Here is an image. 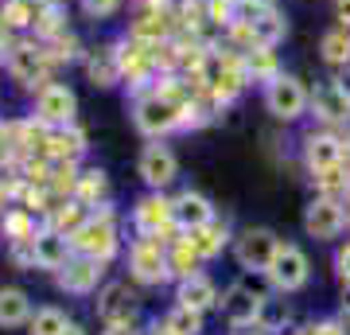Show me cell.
Instances as JSON below:
<instances>
[{"mask_svg":"<svg viewBox=\"0 0 350 335\" xmlns=\"http://www.w3.org/2000/svg\"><path fill=\"white\" fill-rule=\"evenodd\" d=\"M117 8H121V0H82V12L90 20H109V16H117Z\"/></svg>","mask_w":350,"mask_h":335,"instance_id":"obj_32","label":"cell"},{"mask_svg":"<svg viewBox=\"0 0 350 335\" xmlns=\"http://www.w3.org/2000/svg\"><path fill=\"white\" fill-rule=\"evenodd\" d=\"M265 110L276 121H300L312 110V90L296 75H276L273 82H265Z\"/></svg>","mask_w":350,"mask_h":335,"instance_id":"obj_1","label":"cell"},{"mask_svg":"<svg viewBox=\"0 0 350 335\" xmlns=\"http://www.w3.org/2000/svg\"><path fill=\"white\" fill-rule=\"evenodd\" d=\"M113 47H117V62H121V78L125 82L144 86L156 75V47L152 43H140V39L125 36V39H117Z\"/></svg>","mask_w":350,"mask_h":335,"instance_id":"obj_5","label":"cell"},{"mask_svg":"<svg viewBox=\"0 0 350 335\" xmlns=\"http://www.w3.org/2000/svg\"><path fill=\"white\" fill-rule=\"evenodd\" d=\"M129 261H133V273H137L140 281H148V285L152 281H163L167 269H172V265H167V249H163V242L160 238H152V234H144L137 246H133Z\"/></svg>","mask_w":350,"mask_h":335,"instance_id":"obj_12","label":"cell"},{"mask_svg":"<svg viewBox=\"0 0 350 335\" xmlns=\"http://www.w3.org/2000/svg\"><path fill=\"white\" fill-rule=\"evenodd\" d=\"M241 20L250 27L253 47H276L288 36V20L280 8H253V4H245L241 8Z\"/></svg>","mask_w":350,"mask_h":335,"instance_id":"obj_10","label":"cell"},{"mask_svg":"<svg viewBox=\"0 0 350 335\" xmlns=\"http://www.w3.org/2000/svg\"><path fill=\"white\" fill-rule=\"evenodd\" d=\"M163 323H167L175 335H199L202 332V312L199 308H187V304H175Z\"/></svg>","mask_w":350,"mask_h":335,"instance_id":"obj_29","label":"cell"},{"mask_svg":"<svg viewBox=\"0 0 350 335\" xmlns=\"http://www.w3.org/2000/svg\"><path fill=\"white\" fill-rule=\"evenodd\" d=\"M172 219L179 230H202L206 223H214V207L211 199L199 195V191H179V195L172 199Z\"/></svg>","mask_w":350,"mask_h":335,"instance_id":"obj_13","label":"cell"},{"mask_svg":"<svg viewBox=\"0 0 350 335\" xmlns=\"http://www.w3.org/2000/svg\"><path fill=\"white\" fill-rule=\"evenodd\" d=\"M66 316L59 308H39L36 316H31V335H63L66 327Z\"/></svg>","mask_w":350,"mask_h":335,"instance_id":"obj_31","label":"cell"},{"mask_svg":"<svg viewBox=\"0 0 350 335\" xmlns=\"http://www.w3.org/2000/svg\"><path fill=\"white\" fill-rule=\"evenodd\" d=\"M31 258L43 269H63L66 265V238L59 230H43V234L31 238Z\"/></svg>","mask_w":350,"mask_h":335,"instance_id":"obj_20","label":"cell"},{"mask_svg":"<svg viewBox=\"0 0 350 335\" xmlns=\"http://www.w3.org/2000/svg\"><path fill=\"white\" fill-rule=\"evenodd\" d=\"M319 59L327 66H350V27H331L319 39Z\"/></svg>","mask_w":350,"mask_h":335,"instance_id":"obj_23","label":"cell"},{"mask_svg":"<svg viewBox=\"0 0 350 335\" xmlns=\"http://www.w3.org/2000/svg\"><path fill=\"white\" fill-rule=\"evenodd\" d=\"M347 160H350V137H347Z\"/></svg>","mask_w":350,"mask_h":335,"instance_id":"obj_43","label":"cell"},{"mask_svg":"<svg viewBox=\"0 0 350 335\" xmlns=\"http://www.w3.org/2000/svg\"><path fill=\"white\" fill-rule=\"evenodd\" d=\"M63 335H86V332H82L78 323H66V327H63Z\"/></svg>","mask_w":350,"mask_h":335,"instance_id":"obj_39","label":"cell"},{"mask_svg":"<svg viewBox=\"0 0 350 335\" xmlns=\"http://www.w3.org/2000/svg\"><path fill=\"white\" fill-rule=\"evenodd\" d=\"M191 242H195V249H199V258H214V253L226 246V226L206 223L202 230H191Z\"/></svg>","mask_w":350,"mask_h":335,"instance_id":"obj_30","label":"cell"},{"mask_svg":"<svg viewBox=\"0 0 350 335\" xmlns=\"http://www.w3.org/2000/svg\"><path fill=\"white\" fill-rule=\"evenodd\" d=\"M312 113L323 125H347L350 121V86L347 82H323V86L312 90Z\"/></svg>","mask_w":350,"mask_h":335,"instance_id":"obj_8","label":"cell"},{"mask_svg":"<svg viewBox=\"0 0 350 335\" xmlns=\"http://www.w3.org/2000/svg\"><path fill=\"white\" fill-rule=\"evenodd\" d=\"M82 66H86V78L94 82V86H101V90H109V86L121 82V62H117V47H113V43L86 51Z\"/></svg>","mask_w":350,"mask_h":335,"instance_id":"obj_15","label":"cell"},{"mask_svg":"<svg viewBox=\"0 0 350 335\" xmlns=\"http://www.w3.org/2000/svg\"><path fill=\"white\" fill-rule=\"evenodd\" d=\"M98 258H86V253H78L75 261H66L63 265V277H59V285L70 288V293H90V288L98 285Z\"/></svg>","mask_w":350,"mask_h":335,"instance_id":"obj_19","label":"cell"},{"mask_svg":"<svg viewBox=\"0 0 350 335\" xmlns=\"http://www.w3.org/2000/svg\"><path fill=\"white\" fill-rule=\"evenodd\" d=\"M133 219H137V230L140 234H152V238H160L163 226H175L172 219V203L160 195V191H152V195H144L137 203V211H133Z\"/></svg>","mask_w":350,"mask_h":335,"instance_id":"obj_16","label":"cell"},{"mask_svg":"<svg viewBox=\"0 0 350 335\" xmlns=\"http://www.w3.org/2000/svg\"><path fill=\"white\" fill-rule=\"evenodd\" d=\"M105 335H137V332H133L129 323H113V327H109V332H105Z\"/></svg>","mask_w":350,"mask_h":335,"instance_id":"obj_37","label":"cell"},{"mask_svg":"<svg viewBox=\"0 0 350 335\" xmlns=\"http://www.w3.org/2000/svg\"><path fill=\"white\" fill-rule=\"evenodd\" d=\"M4 66H8L12 82H20V86H36V82H47L51 51H47V43H39V39H36V43L20 39V43H12V47H8Z\"/></svg>","mask_w":350,"mask_h":335,"instance_id":"obj_2","label":"cell"},{"mask_svg":"<svg viewBox=\"0 0 350 335\" xmlns=\"http://www.w3.org/2000/svg\"><path fill=\"white\" fill-rule=\"evenodd\" d=\"M342 195H347V199H350V172H347V187H342Z\"/></svg>","mask_w":350,"mask_h":335,"instance_id":"obj_41","label":"cell"},{"mask_svg":"<svg viewBox=\"0 0 350 335\" xmlns=\"http://www.w3.org/2000/svg\"><path fill=\"white\" fill-rule=\"evenodd\" d=\"M179 304L206 312V308H214V304H218V288H214L211 277L191 273V277H183V285H179Z\"/></svg>","mask_w":350,"mask_h":335,"instance_id":"obj_21","label":"cell"},{"mask_svg":"<svg viewBox=\"0 0 350 335\" xmlns=\"http://www.w3.org/2000/svg\"><path fill=\"white\" fill-rule=\"evenodd\" d=\"M148 12H172V0H144Z\"/></svg>","mask_w":350,"mask_h":335,"instance_id":"obj_36","label":"cell"},{"mask_svg":"<svg viewBox=\"0 0 350 335\" xmlns=\"http://www.w3.org/2000/svg\"><path fill=\"white\" fill-rule=\"evenodd\" d=\"M101 191H105V172H86L82 175V191H78L82 199H94V195H101Z\"/></svg>","mask_w":350,"mask_h":335,"instance_id":"obj_33","label":"cell"},{"mask_svg":"<svg viewBox=\"0 0 350 335\" xmlns=\"http://www.w3.org/2000/svg\"><path fill=\"white\" fill-rule=\"evenodd\" d=\"M152 335H175V332L167 327V323H163V327H152Z\"/></svg>","mask_w":350,"mask_h":335,"instance_id":"obj_40","label":"cell"},{"mask_svg":"<svg viewBox=\"0 0 350 335\" xmlns=\"http://www.w3.org/2000/svg\"><path fill=\"white\" fill-rule=\"evenodd\" d=\"M338 277H342V281L350 285V246L338 249Z\"/></svg>","mask_w":350,"mask_h":335,"instance_id":"obj_34","label":"cell"},{"mask_svg":"<svg viewBox=\"0 0 350 335\" xmlns=\"http://www.w3.org/2000/svg\"><path fill=\"white\" fill-rule=\"evenodd\" d=\"M245 4H253V8H276L280 0H245Z\"/></svg>","mask_w":350,"mask_h":335,"instance_id":"obj_38","label":"cell"},{"mask_svg":"<svg viewBox=\"0 0 350 335\" xmlns=\"http://www.w3.org/2000/svg\"><path fill=\"white\" fill-rule=\"evenodd\" d=\"M137 172L152 191H163V187L179 175V160H175V152L167 149L163 140H152V145H144V152H140Z\"/></svg>","mask_w":350,"mask_h":335,"instance_id":"obj_7","label":"cell"},{"mask_svg":"<svg viewBox=\"0 0 350 335\" xmlns=\"http://www.w3.org/2000/svg\"><path fill=\"white\" fill-rule=\"evenodd\" d=\"M342 226H347V211L338 207V199L323 195L315 199L312 207L304 211V230L315 238V242H331V238L342 234Z\"/></svg>","mask_w":350,"mask_h":335,"instance_id":"obj_9","label":"cell"},{"mask_svg":"<svg viewBox=\"0 0 350 335\" xmlns=\"http://www.w3.org/2000/svg\"><path fill=\"white\" fill-rule=\"evenodd\" d=\"M347 156V140L331 137V133H312L304 140V164L312 172H327V168H338Z\"/></svg>","mask_w":350,"mask_h":335,"instance_id":"obj_14","label":"cell"},{"mask_svg":"<svg viewBox=\"0 0 350 335\" xmlns=\"http://www.w3.org/2000/svg\"><path fill=\"white\" fill-rule=\"evenodd\" d=\"M70 246L78 253H86V258H98L105 261L117 249V230H113V219L109 214H101V219H86V223L70 230Z\"/></svg>","mask_w":350,"mask_h":335,"instance_id":"obj_6","label":"cell"},{"mask_svg":"<svg viewBox=\"0 0 350 335\" xmlns=\"http://www.w3.org/2000/svg\"><path fill=\"white\" fill-rule=\"evenodd\" d=\"M36 16H39V4H31V0H0V24L8 32L36 27Z\"/></svg>","mask_w":350,"mask_h":335,"instance_id":"obj_25","label":"cell"},{"mask_svg":"<svg viewBox=\"0 0 350 335\" xmlns=\"http://www.w3.org/2000/svg\"><path fill=\"white\" fill-rule=\"evenodd\" d=\"M347 312H350V285H347Z\"/></svg>","mask_w":350,"mask_h":335,"instance_id":"obj_42","label":"cell"},{"mask_svg":"<svg viewBox=\"0 0 350 335\" xmlns=\"http://www.w3.org/2000/svg\"><path fill=\"white\" fill-rule=\"evenodd\" d=\"M206 4V24L214 27H230L234 20H241V8H245V0H202Z\"/></svg>","mask_w":350,"mask_h":335,"instance_id":"obj_28","label":"cell"},{"mask_svg":"<svg viewBox=\"0 0 350 335\" xmlns=\"http://www.w3.org/2000/svg\"><path fill=\"white\" fill-rule=\"evenodd\" d=\"M335 20L338 27H350V0H335Z\"/></svg>","mask_w":350,"mask_h":335,"instance_id":"obj_35","label":"cell"},{"mask_svg":"<svg viewBox=\"0 0 350 335\" xmlns=\"http://www.w3.org/2000/svg\"><path fill=\"white\" fill-rule=\"evenodd\" d=\"M31 320V300L20 288H0V327H20Z\"/></svg>","mask_w":350,"mask_h":335,"instance_id":"obj_24","label":"cell"},{"mask_svg":"<svg viewBox=\"0 0 350 335\" xmlns=\"http://www.w3.org/2000/svg\"><path fill=\"white\" fill-rule=\"evenodd\" d=\"M276 249H280V242H276L273 230H265V226H250V230L238 238L234 258H238V265H241V269H250V273H269Z\"/></svg>","mask_w":350,"mask_h":335,"instance_id":"obj_4","label":"cell"},{"mask_svg":"<svg viewBox=\"0 0 350 335\" xmlns=\"http://www.w3.org/2000/svg\"><path fill=\"white\" fill-rule=\"evenodd\" d=\"M129 36L140 39V43H152V47H160V43H167L172 39V12H144L129 24Z\"/></svg>","mask_w":350,"mask_h":335,"instance_id":"obj_17","label":"cell"},{"mask_svg":"<svg viewBox=\"0 0 350 335\" xmlns=\"http://www.w3.org/2000/svg\"><path fill=\"white\" fill-rule=\"evenodd\" d=\"M78 113V98L66 82H43L36 94V121L51 125V129H70Z\"/></svg>","mask_w":350,"mask_h":335,"instance_id":"obj_3","label":"cell"},{"mask_svg":"<svg viewBox=\"0 0 350 335\" xmlns=\"http://www.w3.org/2000/svg\"><path fill=\"white\" fill-rule=\"evenodd\" d=\"M261 304H265L261 293H253V288H245V285H234L222 300V312H226L230 323H250L253 316L261 312Z\"/></svg>","mask_w":350,"mask_h":335,"instance_id":"obj_18","label":"cell"},{"mask_svg":"<svg viewBox=\"0 0 350 335\" xmlns=\"http://www.w3.org/2000/svg\"><path fill=\"white\" fill-rule=\"evenodd\" d=\"M66 36V20H63V4H39L36 16V39L39 43H51V39Z\"/></svg>","mask_w":350,"mask_h":335,"instance_id":"obj_27","label":"cell"},{"mask_svg":"<svg viewBox=\"0 0 350 335\" xmlns=\"http://www.w3.org/2000/svg\"><path fill=\"white\" fill-rule=\"evenodd\" d=\"M269 281L284 293H296V288L308 285V258H304L300 246H280L276 249L273 265H269Z\"/></svg>","mask_w":350,"mask_h":335,"instance_id":"obj_11","label":"cell"},{"mask_svg":"<svg viewBox=\"0 0 350 335\" xmlns=\"http://www.w3.org/2000/svg\"><path fill=\"white\" fill-rule=\"evenodd\" d=\"M101 316L109 323H129V316H133V293H129L125 285H109L105 288V300H101Z\"/></svg>","mask_w":350,"mask_h":335,"instance_id":"obj_26","label":"cell"},{"mask_svg":"<svg viewBox=\"0 0 350 335\" xmlns=\"http://www.w3.org/2000/svg\"><path fill=\"white\" fill-rule=\"evenodd\" d=\"M241 59H245L250 82H273L276 75H284V71H280V59H276V51H273V47H250V51H241Z\"/></svg>","mask_w":350,"mask_h":335,"instance_id":"obj_22","label":"cell"}]
</instances>
